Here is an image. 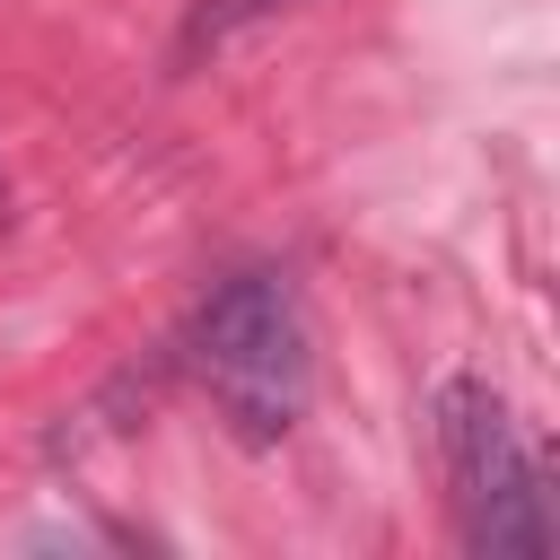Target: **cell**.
<instances>
[{
	"instance_id": "obj_2",
	"label": "cell",
	"mask_w": 560,
	"mask_h": 560,
	"mask_svg": "<svg viewBox=\"0 0 560 560\" xmlns=\"http://www.w3.org/2000/svg\"><path fill=\"white\" fill-rule=\"evenodd\" d=\"M438 455H446V490H455V534L481 560H542L551 551V508H542V472L508 420V402L481 376H446L438 385Z\"/></svg>"
},
{
	"instance_id": "obj_3",
	"label": "cell",
	"mask_w": 560,
	"mask_h": 560,
	"mask_svg": "<svg viewBox=\"0 0 560 560\" xmlns=\"http://www.w3.org/2000/svg\"><path fill=\"white\" fill-rule=\"evenodd\" d=\"M271 9H289V0H201V9H192V26H184V61H192L201 44H228L236 26L271 18Z\"/></svg>"
},
{
	"instance_id": "obj_1",
	"label": "cell",
	"mask_w": 560,
	"mask_h": 560,
	"mask_svg": "<svg viewBox=\"0 0 560 560\" xmlns=\"http://www.w3.org/2000/svg\"><path fill=\"white\" fill-rule=\"evenodd\" d=\"M192 368H201L219 420L236 429V446H280L315 394V350H306L298 298L271 271H236L228 289H210V306L192 324Z\"/></svg>"
}]
</instances>
